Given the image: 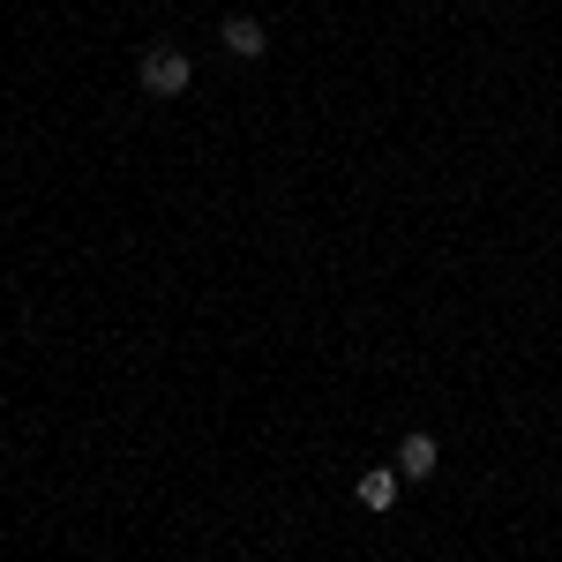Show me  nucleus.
Here are the masks:
<instances>
[{
  "mask_svg": "<svg viewBox=\"0 0 562 562\" xmlns=\"http://www.w3.org/2000/svg\"><path fill=\"white\" fill-rule=\"evenodd\" d=\"M135 83H143V98H180V90L195 83V60H188L180 45H143Z\"/></svg>",
  "mask_w": 562,
  "mask_h": 562,
  "instance_id": "obj_1",
  "label": "nucleus"
},
{
  "mask_svg": "<svg viewBox=\"0 0 562 562\" xmlns=\"http://www.w3.org/2000/svg\"><path fill=\"white\" fill-rule=\"evenodd\" d=\"M217 45H225L233 60H262V53H270V31H262L256 15H225V31H217Z\"/></svg>",
  "mask_w": 562,
  "mask_h": 562,
  "instance_id": "obj_2",
  "label": "nucleus"
},
{
  "mask_svg": "<svg viewBox=\"0 0 562 562\" xmlns=\"http://www.w3.org/2000/svg\"><path fill=\"white\" fill-rule=\"evenodd\" d=\"M397 473L405 480H435L442 473V442H435V435H405V442H397Z\"/></svg>",
  "mask_w": 562,
  "mask_h": 562,
  "instance_id": "obj_3",
  "label": "nucleus"
},
{
  "mask_svg": "<svg viewBox=\"0 0 562 562\" xmlns=\"http://www.w3.org/2000/svg\"><path fill=\"white\" fill-rule=\"evenodd\" d=\"M397 495H405V473H397V465H368V473H360V503H368V510H397Z\"/></svg>",
  "mask_w": 562,
  "mask_h": 562,
  "instance_id": "obj_4",
  "label": "nucleus"
}]
</instances>
